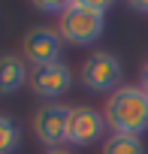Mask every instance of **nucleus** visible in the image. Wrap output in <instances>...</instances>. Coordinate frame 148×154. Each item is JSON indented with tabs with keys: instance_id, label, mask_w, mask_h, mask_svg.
<instances>
[{
	"instance_id": "obj_1",
	"label": "nucleus",
	"mask_w": 148,
	"mask_h": 154,
	"mask_svg": "<svg viewBox=\"0 0 148 154\" xmlns=\"http://www.w3.org/2000/svg\"><path fill=\"white\" fill-rule=\"evenodd\" d=\"M106 127L112 133L139 136L148 130V94L139 85H121L115 94H109L103 106Z\"/></svg>"
},
{
	"instance_id": "obj_2",
	"label": "nucleus",
	"mask_w": 148,
	"mask_h": 154,
	"mask_svg": "<svg viewBox=\"0 0 148 154\" xmlns=\"http://www.w3.org/2000/svg\"><path fill=\"white\" fill-rule=\"evenodd\" d=\"M106 3L97 0H72L63 6L60 18H57V33L63 42L69 45H91L103 36L106 27Z\"/></svg>"
},
{
	"instance_id": "obj_3",
	"label": "nucleus",
	"mask_w": 148,
	"mask_h": 154,
	"mask_svg": "<svg viewBox=\"0 0 148 154\" xmlns=\"http://www.w3.org/2000/svg\"><path fill=\"white\" fill-rule=\"evenodd\" d=\"M121 60L112 51H94L82 63V85L94 94H115L121 88Z\"/></svg>"
},
{
	"instance_id": "obj_4",
	"label": "nucleus",
	"mask_w": 148,
	"mask_h": 154,
	"mask_svg": "<svg viewBox=\"0 0 148 154\" xmlns=\"http://www.w3.org/2000/svg\"><path fill=\"white\" fill-rule=\"evenodd\" d=\"M66 127H69V106H60V103H45L36 109L33 115V133L36 139L51 151V148H60L66 142Z\"/></svg>"
},
{
	"instance_id": "obj_5",
	"label": "nucleus",
	"mask_w": 148,
	"mask_h": 154,
	"mask_svg": "<svg viewBox=\"0 0 148 154\" xmlns=\"http://www.w3.org/2000/svg\"><path fill=\"white\" fill-rule=\"evenodd\" d=\"M27 85L36 97H45V100H54L60 94L69 91L72 85V72L63 60H54V63H42V66H30V75H27Z\"/></svg>"
},
{
	"instance_id": "obj_6",
	"label": "nucleus",
	"mask_w": 148,
	"mask_h": 154,
	"mask_svg": "<svg viewBox=\"0 0 148 154\" xmlns=\"http://www.w3.org/2000/svg\"><path fill=\"white\" fill-rule=\"evenodd\" d=\"M103 133H106L103 112H97L91 106H69V127H66V142L69 145H76V148L94 145Z\"/></svg>"
},
{
	"instance_id": "obj_7",
	"label": "nucleus",
	"mask_w": 148,
	"mask_h": 154,
	"mask_svg": "<svg viewBox=\"0 0 148 154\" xmlns=\"http://www.w3.org/2000/svg\"><path fill=\"white\" fill-rule=\"evenodd\" d=\"M60 45H63V39H60L57 30H51V27H33L24 36L21 54H24V60H30V66H42V63L60 60Z\"/></svg>"
},
{
	"instance_id": "obj_8",
	"label": "nucleus",
	"mask_w": 148,
	"mask_h": 154,
	"mask_svg": "<svg viewBox=\"0 0 148 154\" xmlns=\"http://www.w3.org/2000/svg\"><path fill=\"white\" fill-rule=\"evenodd\" d=\"M27 75H30V69L24 66L21 57H15V54H0V97L15 94V91L27 82Z\"/></svg>"
},
{
	"instance_id": "obj_9",
	"label": "nucleus",
	"mask_w": 148,
	"mask_h": 154,
	"mask_svg": "<svg viewBox=\"0 0 148 154\" xmlns=\"http://www.w3.org/2000/svg\"><path fill=\"white\" fill-rule=\"evenodd\" d=\"M103 154H145V145L139 136H124V133H109L103 139Z\"/></svg>"
},
{
	"instance_id": "obj_10",
	"label": "nucleus",
	"mask_w": 148,
	"mask_h": 154,
	"mask_svg": "<svg viewBox=\"0 0 148 154\" xmlns=\"http://www.w3.org/2000/svg\"><path fill=\"white\" fill-rule=\"evenodd\" d=\"M21 136H18V124L6 115H0V154H12L18 148Z\"/></svg>"
},
{
	"instance_id": "obj_11",
	"label": "nucleus",
	"mask_w": 148,
	"mask_h": 154,
	"mask_svg": "<svg viewBox=\"0 0 148 154\" xmlns=\"http://www.w3.org/2000/svg\"><path fill=\"white\" fill-rule=\"evenodd\" d=\"M139 88H142V91L148 94V63L142 66V79H139Z\"/></svg>"
},
{
	"instance_id": "obj_12",
	"label": "nucleus",
	"mask_w": 148,
	"mask_h": 154,
	"mask_svg": "<svg viewBox=\"0 0 148 154\" xmlns=\"http://www.w3.org/2000/svg\"><path fill=\"white\" fill-rule=\"evenodd\" d=\"M45 154H72V151H66V148H51V151H45Z\"/></svg>"
}]
</instances>
